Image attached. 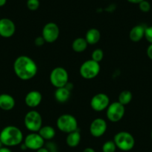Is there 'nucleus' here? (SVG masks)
<instances>
[{
	"label": "nucleus",
	"instance_id": "obj_10",
	"mask_svg": "<svg viewBox=\"0 0 152 152\" xmlns=\"http://www.w3.org/2000/svg\"><path fill=\"white\" fill-rule=\"evenodd\" d=\"M23 142L27 149L37 151L45 145V140L41 137L38 132H31L24 138Z\"/></svg>",
	"mask_w": 152,
	"mask_h": 152
},
{
	"label": "nucleus",
	"instance_id": "obj_12",
	"mask_svg": "<svg viewBox=\"0 0 152 152\" xmlns=\"http://www.w3.org/2000/svg\"><path fill=\"white\" fill-rule=\"evenodd\" d=\"M107 129V123L103 118L94 119L89 126V133L93 137L99 138L106 133Z\"/></svg>",
	"mask_w": 152,
	"mask_h": 152
},
{
	"label": "nucleus",
	"instance_id": "obj_3",
	"mask_svg": "<svg viewBox=\"0 0 152 152\" xmlns=\"http://www.w3.org/2000/svg\"><path fill=\"white\" fill-rule=\"evenodd\" d=\"M113 142L116 148L122 151H130L134 148L135 139L131 133L128 132H119L113 137Z\"/></svg>",
	"mask_w": 152,
	"mask_h": 152
},
{
	"label": "nucleus",
	"instance_id": "obj_17",
	"mask_svg": "<svg viewBox=\"0 0 152 152\" xmlns=\"http://www.w3.org/2000/svg\"><path fill=\"white\" fill-rule=\"evenodd\" d=\"M80 140H81V134L78 129L68 134L66 138V142L70 148L77 147L80 144Z\"/></svg>",
	"mask_w": 152,
	"mask_h": 152
},
{
	"label": "nucleus",
	"instance_id": "obj_15",
	"mask_svg": "<svg viewBox=\"0 0 152 152\" xmlns=\"http://www.w3.org/2000/svg\"><path fill=\"white\" fill-rule=\"evenodd\" d=\"M146 26L144 25H137L133 27L129 32V38L133 42H139L145 37Z\"/></svg>",
	"mask_w": 152,
	"mask_h": 152
},
{
	"label": "nucleus",
	"instance_id": "obj_21",
	"mask_svg": "<svg viewBox=\"0 0 152 152\" xmlns=\"http://www.w3.org/2000/svg\"><path fill=\"white\" fill-rule=\"evenodd\" d=\"M88 43L86 42L85 38L78 37L75 39L72 44V48L76 53H82L87 48Z\"/></svg>",
	"mask_w": 152,
	"mask_h": 152
},
{
	"label": "nucleus",
	"instance_id": "obj_2",
	"mask_svg": "<svg viewBox=\"0 0 152 152\" xmlns=\"http://www.w3.org/2000/svg\"><path fill=\"white\" fill-rule=\"evenodd\" d=\"M22 132L14 126H7L0 132V140L5 147H14L23 142Z\"/></svg>",
	"mask_w": 152,
	"mask_h": 152
},
{
	"label": "nucleus",
	"instance_id": "obj_13",
	"mask_svg": "<svg viewBox=\"0 0 152 152\" xmlns=\"http://www.w3.org/2000/svg\"><path fill=\"white\" fill-rule=\"evenodd\" d=\"M16 32V25L11 19L8 18L0 19V37L3 38H10Z\"/></svg>",
	"mask_w": 152,
	"mask_h": 152
},
{
	"label": "nucleus",
	"instance_id": "obj_31",
	"mask_svg": "<svg viewBox=\"0 0 152 152\" xmlns=\"http://www.w3.org/2000/svg\"><path fill=\"white\" fill-rule=\"evenodd\" d=\"M0 152H12V151L8 148V147L3 146L2 148H0Z\"/></svg>",
	"mask_w": 152,
	"mask_h": 152
},
{
	"label": "nucleus",
	"instance_id": "obj_19",
	"mask_svg": "<svg viewBox=\"0 0 152 152\" xmlns=\"http://www.w3.org/2000/svg\"><path fill=\"white\" fill-rule=\"evenodd\" d=\"M71 96V91L66 88L63 87L57 88L55 92V99L57 102L60 103L66 102Z\"/></svg>",
	"mask_w": 152,
	"mask_h": 152
},
{
	"label": "nucleus",
	"instance_id": "obj_1",
	"mask_svg": "<svg viewBox=\"0 0 152 152\" xmlns=\"http://www.w3.org/2000/svg\"><path fill=\"white\" fill-rule=\"evenodd\" d=\"M13 68L16 77L23 81L35 77L38 71V67L34 59L25 55L18 56L15 59Z\"/></svg>",
	"mask_w": 152,
	"mask_h": 152
},
{
	"label": "nucleus",
	"instance_id": "obj_14",
	"mask_svg": "<svg viewBox=\"0 0 152 152\" xmlns=\"http://www.w3.org/2000/svg\"><path fill=\"white\" fill-rule=\"evenodd\" d=\"M43 100L42 94L38 91H31L25 96V103L28 108H35L38 107Z\"/></svg>",
	"mask_w": 152,
	"mask_h": 152
},
{
	"label": "nucleus",
	"instance_id": "obj_18",
	"mask_svg": "<svg viewBox=\"0 0 152 152\" xmlns=\"http://www.w3.org/2000/svg\"><path fill=\"white\" fill-rule=\"evenodd\" d=\"M85 39L88 45H93L97 44L101 39V33L97 28H90L86 31Z\"/></svg>",
	"mask_w": 152,
	"mask_h": 152
},
{
	"label": "nucleus",
	"instance_id": "obj_6",
	"mask_svg": "<svg viewBox=\"0 0 152 152\" xmlns=\"http://www.w3.org/2000/svg\"><path fill=\"white\" fill-rule=\"evenodd\" d=\"M101 66L98 62L92 59H88L81 64L79 69V73L82 78L85 80H92L99 74Z\"/></svg>",
	"mask_w": 152,
	"mask_h": 152
},
{
	"label": "nucleus",
	"instance_id": "obj_7",
	"mask_svg": "<svg viewBox=\"0 0 152 152\" xmlns=\"http://www.w3.org/2000/svg\"><path fill=\"white\" fill-rule=\"evenodd\" d=\"M51 84L56 88L65 87L69 83V74L63 67H56L52 70L49 75Z\"/></svg>",
	"mask_w": 152,
	"mask_h": 152
},
{
	"label": "nucleus",
	"instance_id": "obj_23",
	"mask_svg": "<svg viewBox=\"0 0 152 152\" xmlns=\"http://www.w3.org/2000/svg\"><path fill=\"white\" fill-rule=\"evenodd\" d=\"M116 145L113 140H107L103 144L102 148V152H116Z\"/></svg>",
	"mask_w": 152,
	"mask_h": 152
},
{
	"label": "nucleus",
	"instance_id": "obj_35",
	"mask_svg": "<svg viewBox=\"0 0 152 152\" xmlns=\"http://www.w3.org/2000/svg\"><path fill=\"white\" fill-rule=\"evenodd\" d=\"M6 2H7V0H0V7L5 5Z\"/></svg>",
	"mask_w": 152,
	"mask_h": 152
},
{
	"label": "nucleus",
	"instance_id": "obj_37",
	"mask_svg": "<svg viewBox=\"0 0 152 152\" xmlns=\"http://www.w3.org/2000/svg\"><path fill=\"white\" fill-rule=\"evenodd\" d=\"M151 140H152V131H151Z\"/></svg>",
	"mask_w": 152,
	"mask_h": 152
},
{
	"label": "nucleus",
	"instance_id": "obj_27",
	"mask_svg": "<svg viewBox=\"0 0 152 152\" xmlns=\"http://www.w3.org/2000/svg\"><path fill=\"white\" fill-rule=\"evenodd\" d=\"M145 38L150 44H152V26L146 27L145 31Z\"/></svg>",
	"mask_w": 152,
	"mask_h": 152
},
{
	"label": "nucleus",
	"instance_id": "obj_34",
	"mask_svg": "<svg viewBox=\"0 0 152 152\" xmlns=\"http://www.w3.org/2000/svg\"><path fill=\"white\" fill-rule=\"evenodd\" d=\"M36 152H50V151H49V150H48L47 148L44 146V147H43V148L38 149L37 151H36Z\"/></svg>",
	"mask_w": 152,
	"mask_h": 152
},
{
	"label": "nucleus",
	"instance_id": "obj_28",
	"mask_svg": "<svg viewBox=\"0 0 152 152\" xmlns=\"http://www.w3.org/2000/svg\"><path fill=\"white\" fill-rule=\"evenodd\" d=\"M45 43H46V41L42 36L36 37L35 39H34V45L37 47H42Z\"/></svg>",
	"mask_w": 152,
	"mask_h": 152
},
{
	"label": "nucleus",
	"instance_id": "obj_20",
	"mask_svg": "<svg viewBox=\"0 0 152 152\" xmlns=\"http://www.w3.org/2000/svg\"><path fill=\"white\" fill-rule=\"evenodd\" d=\"M38 134L45 141H51L55 138V135H56V132L52 126H45L40 129V130L38 132Z\"/></svg>",
	"mask_w": 152,
	"mask_h": 152
},
{
	"label": "nucleus",
	"instance_id": "obj_36",
	"mask_svg": "<svg viewBox=\"0 0 152 152\" xmlns=\"http://www.w3.org/2000/svg\"><path fill=\"white\" fill-rule=\"evenodd\" d=\"M4 146V145H3V144L1 143V140H0V148H2V147Z\"/></svg>",
	"mask_w": 152,
	"mask_h": 152
},
{
	"label": "nucleus",
	"instance_id": "obj_11",
	"mask_svg": "<svg viewBox=\"0 0 152 152\" xmlns=\"http://www.w3.org/2000/svg\"><path fill=\"white\" fill-rule=\"evenodd\" d=\"M110 104V98L104 93L96 94L90 100V107L92 110L97 112H101L106 110Z\"/></svg>",
	"mask_w": 152,
	"mask_h": 152
},
{
	"label": "nucleus",
	"instance_id": "obj_32",
	"mask_svg": "<svg viewBox=\"0 0 152 152\" xmlns=\"http://www.w3.org/2000/svg\"><path fill=\"white\" fill-rule=\"evenodd\" d=\"M128 2L131 3V4H139L141 1H142L143 0H127Z\"/></svg>",
	"mask_w": 152,
	"mask_h": 152
},
{
	"label": "nucleus",
	"instance_id": "obj_29",
	"mask_svg": "<svg viewBox=\"0 0 152 152\" xmlns=\"http://www.w3.org/2000/svg\"><path fill=\"white\" fill-rule=\"evenodd\" d=\"M146 53L147 56L151 60H152V44H150L148 47L147 48V50H146Z\"/></svg>",
	"mask_w": 152,
	"mask_h": 152
},
{
	"label": "nucleus",
	"instance_id": "obj_4",
	"mask_svg": "<svg viewBox=\"0 0 152 152\" xmlns=\"http://www.w3.org/2000/svg\"><path fill=\"white\" fill-rule=\"evenodd\" d=\"M57 127L60 132L69 134L78 129V124L75 117L69 114H64L57 120Z\"/></svg>",
	"mask_w": 152,
	"mask_h": 152
},
{
	"label": "nucleus",
	"instance_id": "obj_9",
	"mask_svg": "<svg viewBox=\"0 0 152 152\" xmlns=\"http://www.w3.org/2000/svg\"><path fill=\"white\" fill-rule=\"evenodd\" d=\"M59 36L60 28L55 22H48L42 30V37L47 43H53L56 42Z\"/></svg>",
	"mask_w": 152,
	"mask_h": 152
},
{
	"label": "nucleus",
	"instance_id": "obj_39",
	"mask_svg": "<svg viewBox=\"0 0 152 152\" xmlns=\"http://www.w3.org/2000/svg\"><path fill=\"white\" fill-rule=\"evenodd\" d=\"M151 10H152V8H151Z\"/></svg>",
	"mask_w": 152,
	"mask_h": 152
},
{
	"label": "nucleus",
	"instance_id": "obj_24",
	"mask_svg": "<svg viewBox=\"0 0 152 152\" xmlns=\"http://www.w3.org/2000/svg\"><path fill=\"white\" fill-rule=\"evenodd\" d=\"M103 59H104V51H103L101 49H95V50L92 52V54H91V59H92L93 61L99 63L100 62L102 61Z\"/></svg>",
	"mask_w": 152,
	"mask_h": 152
},
{
	"label": "nucleus",
	"instance_id": "obj_30",
	"mask_svg": "<svg viewBox=\"0 0 152 152\" xmlns=\"http://www.w3.org/2000/svg\"><path fill=\"white\" fill-rule=\"evenodd\" d=\"M65 88H66L69 91H71L73 89V88H74V85H73L72 83H71V82L69 81V83L66 85Z\"/></svg>",
	"mask_w": 152,
	"mask_h": 152
},
{
	"label": "nucleus",
	"instance_id": "obj_33",
	"mask_svg": "<svg viewBox=\"0 0 152 152\" xmlns=\"http://www.w3.org/2000/svg\"><path fill=\"white\" fill-rule=\"evenodd\" d=\"M82 152H95V150L92 148H90V147H87V148H84Z\"/></svg>",
	"mask_w": 152,
	"mask_h": 152
},
{
	"label": "nucleus",
	"instance_id": "obj_26",
	"mask_svg": "<svg viewBox=\"0 0 152 152\" xmlns=\"http://www.w3.org/2000/svg\"><path fill=\"white\" fill-rule=\"evenodd\" d=\"M139 8L143 13H148L151 10V5L150 2L147 0H143L139 4Z\"/></svg>",
	"mask_w": 152,
	"mask_h": 152
},
{
	"label": "nucleus",
	"instance_id": "obj_22",
	"mask_svg": "<svg viewBox=\"0 0 152 152\" xmlns=\"http://www.w3.org/2000/svg\"><path fill=\"white\" fill-rule=\"evenodd\" d=\"M132 93H131L130 91L125 90L122 91L119 94V96H118V102L125 106V105H128V104L132 101Z\"/></svg>",
	"mask_w": 152,
	"mask_h": 152
},
{
	"label": "nucleus",
	"instance_id": "obj_8",
	"mask_svg": "<svg viewBox=\"0 0 152 152\" xmlns=\"http://www.w3.org/2000/svg\"><path fill=\"white\" fill-rule=\"evenodd\" d=\"M125 114V107L119 102H113L106 109V115L109 121L117 123L122 120Z\"/></svg>",
	"mask_w": 152,
	"mask_h": 152
},
{
	"label": "nucleus",
	"instance_id": "obj_16",
	"mask_svg": "<svg viewBox=\"0 0 152 152\" xmlns=\"http://www.w3.org/2000/svg\"><path fill=\"white\" fill-rule=\"evenodd\" d=\"M16 105L15 99L8 94H0V109L8 111L13 109Z\"/></svg>",
	"mask_w": 152,
	"mask_h": 152
},
{
	"label": "nucleus",
	"instance_id": "obj_5",
	"mask_svg": "<svg viewBox=\"0 0 152 152\" xmlns=\"http://www.w3.org/2000/svg\"><path fill=\"white\" fill-rule=\"evenodd\" d=\"M24 125L30 132H38L43 127L41 114L36 110L29 111L24 117Z\"/></svg>",
	"mask_w": 152,
	"mask_h": 152
},
{
	"label": "nucleus",
	"instance_id": "obj_25",
	"mask_svg": "<svg viewBox=\"0 0 152 152\" xmlns=\"http://www.w3.org/2000/svg\"><path fill=\"white\" fill-rule=\"evenodd\" d=\"M26 5L28 10L31 11H35L40 7V2L39 0H27Z\"/></svg>",
	"mask_w": 152,
	"mask_h": 152
},
{
	"label": "nucleus",
	"instance_id": "obj_38",
	"mask_svg": "<svg viewBox=\"0 0 152 152\" xmlns=\"http://www.w3.org/2000/svg\"><path fill=\"white\" fill-rule=\"evenodd\" d=\"M54 152H60V151H54Z\"/></svg>",
	"mask_w": 152,
	"mask_h": 152
}]
</instances>
